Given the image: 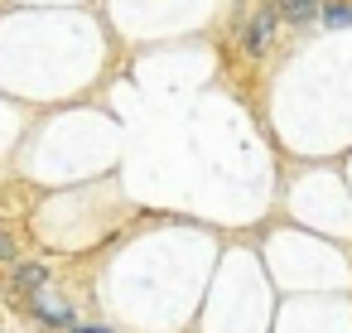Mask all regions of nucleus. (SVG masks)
<instances>
[{
	"mask_svg": "<svg viewBox=\"0 0 352 333\" xmlns=\"http://www.w3.org/2000/svg\"><path fill=\"white\" fill-rule=\"evenodd\" d=\"M270 34H275V10H261V15L251 20V30H246V49L261 54V49L270 44Z\"/></svg>",
	"mask_w": 352,
	"mask_h": 333,
	"instance_id": "f257e3e1",
	"label": "nucleus"
},
{
	"mask_svg": "<svg viewBox=\"0 0 352 333\" xmlns=\"http://www.w3.org/2000/svg\"><path fill=\"white\" fill-rule=\"evenodd\" d=\"M280 20H289V25L318 20V0H280Z\"/></svg>",
	"mask_w": 352,
	"mask_h": 333,
	"instance_id": "f03ea898",
	"label": "nucleus"
},
{
	"mask_svg": "<svg viewBox=\"0 0 352 333\" xmlns=\"http://www.w3.org/2000/svg\"><path fill=\"white\" fill-rule=\"evenodd\" d=\"M328 30H352V6H318Z\"/></svg>",
	"mask_w": 352,
	"mask_h": 333,
	"instance_id": "7ed1b4c3",
	"label": "nucleus"
},
{
	"mask_svg": "<svg viewBox=\"0 0 352 333\" xmlns=\"http://www.w3.org/2000/svg\"><path fill=\"white\" fill-rule=\"evenodd\" d=\"M44 280H49V266H20V270H15V285H20V290H39Z\"/></svg>",
	"mask_w": 352,
	"mask_h": 333,
	"instance_id": "20e7f679",
	"label": "nucleus"
},
{
	"mask_svg": "<svg viewBox=\"0 0 352 333\" xmlns=\"http://www.w3.org/2000/svg\"><path fill=\"white\" fill-rule=\"evenodd\" d=\"M34 314H39L44 323H68V319H73L63 304H49V299H34Z\"/></svg>",
	"mask_w": 352,
	"mask_h": 333,
	"instance_id": "39448f33",
	"label": "nucleus"
},
{
	"mask_svg": "<svg viewBox=\"0 0 352 333\" xmlns=\"http://www.w3.org/2000/svg\"><path fill=\"white\" fill-rule=\"evenodd\" d=\"M0 261H15V241H10L6 232H0Z\"/></svg>",
	"mask_w": 352,
	"mask_h": 333,
	"instance_id": "423d86ee",
	"label": "nucleus"
},
{
	"mask_svg": "<svg viewBox=\"0 0 352 333\" xmlns=\"http://www.w3.org/2000/svg\"><path fill=\"white\" fill-rule=\"evenodd\" d=\"M73 333H111V328H102V323H82V328H73Z\"/></svg>",
	"mask_w": 352,
	"mask_h": 333,
	"instance_id": "0eeeda50",
	"label": "nucleus"
}]
</instances>
